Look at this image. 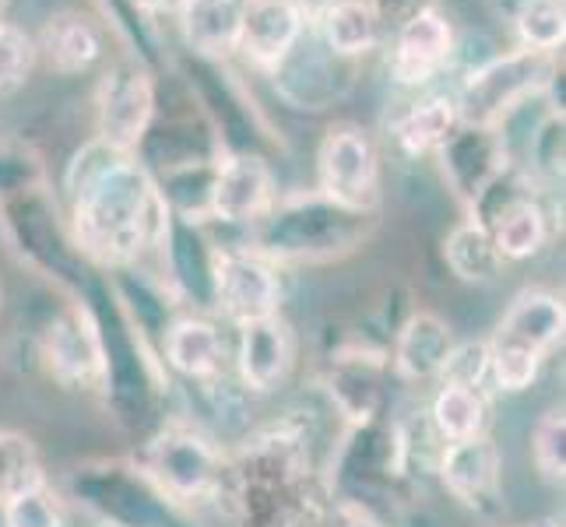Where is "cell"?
Returning <instances> with one entry per match:
<instances>
[{
	"mask_svg": "<svg viewBox=\"0 0 566 527\" xmlns=\"http://www.w3.org/2000/svg\"><path fill=\"white\" fill-rule=\"evenodd\" d=\"M71 229L85 261L103 267H134L148 246H159L166 204L155 176L134 155H120L99 138L67 166Z\"/></svg>",
	"mask_w": 566,
	"mask_h": 527,
	"instance_id": "cell-1",
	"label": "cell"
},
{
	"mask_svg": "<svg viewBox=\"0 0 566 527\" xmlns=\"http://www.w3.org/2000/svg\"><path fill=\"white\" fill-rule=\"evenodd\" d=\"M77 299L88 306L95 338H99V362H103L99 387L113 419L127 433L148 436L151 429L163 425L159 408L166 398V369L159 356L142 338V330L127 320L109 282L92 275Z\"/></svg>",
	"mask_w": 566,
	"mask_h": 527,
	"instance_id": "cell-2",
	"label": "cell"
},
{
	"mask_svg": "<svg viewBox=\"0 0 566 527\" xmlns=\"http://www.w3.org/2000/svg\"><path fill=\"white\" fill-rule=\"evenodd\" d=\"M374 214L342 208L321 190L292 193L271 204V211L253 225V253L271 264H303V261H331L363 246Z\"/></svg>",
	"mask_w": 566,
	"mask_h": 527,
	"instance_id": "cell-3",
	"label": "cell"
},
{
	"mask_svg": "<svg viewBox=\"0 0 566 527\" xmlns=\"http://www.w3.org/2000/svg\"><path fill=\"white\" fill-rule=\"evenodd\" d=\"M566 309L556 292L524 288L506 306L496 324L490 348V383L503 394H521L538 380L545 356L563 341Z\"/></svg>",
	"mask_w": 566,
	"mask_h": 527,
	"instance_id": "cell-4",
	"label": "cell"
},
{
	"mask_svg": "<svg viewBox=\"0 0 566 527\" xmlns=\"http://www.w3.org/2000/svg\"><path fill=\"white\" fill-rule=\"evenodd\" d=\"M134 464L177 506L219 496L226 475V454L219 443L190 422H163L151 429Z\"/></svg>",
	"mask_w": 566,
	"mask_h": 527,
	"instance_id": "cell-5",
	"label": "cell"
},
{
	"mask_svg": "<svg viewBox=\"0 0 566 527\" xmlns=\"http://www.w3.org/2000/svg\"><path fill=\"white\" fill-rule=\"evenodd\" d=\"M71 499L109 527H193L184 506L166 499L138 464L99 461L77 467L67 482Z\"/></svg>",
	"mask_w": 566,
	"mask_h": 527,
	"instance_id": "cell-6",
	"label": "cell"
},
{
	"mask_svg": "<svg viewBox=\"0 0 566 527\" xmlns=\"http://www.w3.org/2000/svg\"><path fill=\"white\" fill-rule=\"evenodd\" d=\"M556 74H559L556 53L521 46L493 56L482 67L468 71L461 92L454 95L461 124L496 127L506 113H514L528 99H538V95L549 92Z\"/></svg>",
	"mask_w": 566,
	"mask_h": 527,
	"instance_id": "cell-7",
	"label": "cell"
},
{
	"mask_svg": "<svg viewBox=\"0 0 566 527\" xmlns=\"http://www.w3.org/2000/svg\"><path fill=\"white\" fill-rule=\"evenodd\" d=\"M8 214V232H11V243L18 246V253L43 275L56 285L71 288L74 296H82L92 271L85 267L82 250H77L74 236L61 229L56 222V211L46 204L43 193L25 190L11 198L4 204Z\"/></svg>",
	"mask_w": 566,
	"mask_h": 527,
	"instance_id": "cell-8",
	"label": "cell"
},
{
	"mask_svg": "<svg viewBox=\"0 0 566 527\" xmlns=\"http://www.w3.org/2000/svg\"><path fill=\"white\" fill-rule=\"evenodd\" d=\"M317 190L342 208L374 214L380 204V151L356 124H338L317 148Z\"/></svg>",
	"mask_w": 566,
	"mask_h": 527,
	"instance_id": "cell-9",
	"label": "cell"
},
{
	"mask_svg": "<svg viewBox=\"0 0 566 527\" xmlns=\"http://www.w3.org/2000/svg\"><path fill=\"white\" fill-rule=\"evenodd\" d=\"M282 303L279 271L261 253L219 246L214 261V314H222L229 324H253L275 317Z\"/></svg>",
	"mask_w": 566,
	"mask_h": 527,
	"instance_id": "cell-10",
	"label": "cell"
},
{
	"mask_svg": "<svg viewBox=\"0 0 566 527\" xmlns=\"http://www.w3.org/2000/svg\"><path fill=\"white\" fill-rule=\"evenodd\" d=\"M348 71H353V61L331 53L321 43V35L310 25L296 39V46H292L282 61L271 67L279 95L296 109H327V106H335L348 92V85H353V77H342Z\"/></svg>",
	"mask_w": 566,
	"mask_h": 527,
	"instance_id": "cell-11",
	"label": "cell"
},
{
	"mask_svg": "<svg viewBox=\"0 0 566 527\" xmlns=\"http://www.w3.org/2000/svg\"><path fill=\"white\" fill-rule=\"evenodd\" d=\"M99 141L120 155H134L151 130L155 82L142 64H116L99 85Z\"/></svg>",
	"mask_w": 566,
	"mask_h": 527,
	"instance_id": "cell-12",
	"label": "cell"
},
{
	"mask_svg": "<svg viewBox=\"0 0 566 527\" xmlns=\"http://www.w3.org/2000/svg\"><path fill=\"white\" fill-rule=\"evenodd\" d=\"M437 475L464 510L496 517L503 510V454L490 433L443 443Z\"/></svg>",
	"mask_w": 566,
	"mask_h": 527,
	"instance_id": "cell-13",
	"label": "cell"
},
{
	"mask_svg": "<svg viewBox=\"0 0 566 527\" xmlns=\"http://www.w3.org/2000/svg\"><path fill=\"white\" fill-rule=\"evenodd\" d=\"M159 250L177 299L190 303L193 314H214V261H219V246L208 240L205 222H190L169 211Z\"/></svg>",
	"mask_w": 566,
	"mask_h": 527,
	"instance_id": "cell-14",
	"label": "cell"
},
{
	"mask_svg": "<svg viewBox=\"0 0 566 527\" xmlns=\"http://www.w3.org/2000/svg\"><path fill=\"white\" fill-rule=\"evenodd\" d=\"M275 201V176L258 151H232L222 162H214L208 219L253 229Z\"/></svg>",
	"mask_w": 566,
	"mask_h": 527,
	"instance_id": "cell-15",
	"label": "cell"
},
{
	"mask_svg": "<svg viewBox=\"0 0 566 527\" xmlns=\"http://www.w3.org/2000/svg\"><path fill=\"white\" fill-rule=\"evenodd\" d=\"M437 155H440V169H443L447 187H451L454 198L468 208H475L482 193L511 169L493 127L461 124L451 138L440 145Z\"/></svg>",
	"mask_w": 566,
	"mask_h": 527,
	"instance_id": "cell-16",
	"label": "cell"
},
{
	"mask_svg": "<svg viewBox=\"0 0 566 527\" xmlns=\"http://www.w3.org/2000/svg\"><path fill=\"white\" fill-rule=\"evenodd\" d=\"M43 359L50 373L64 387L95 390L103 377L99 362V338L88 317V306L77 299L64 309H56L53 320L43 330Z\"/></svg>",
	"mask_w": 566,
	"mask_h": 527,
	"instance_id": "cell-17",
	"label": "cell"
},
{
	"mask_svg": "<svg viewBox=\"0 0 566 527\" xmlns=\"http://www.w3.org/2000/svg\"><path fill=\"white\" fill-rule=\"evenodd\" d=\"M296 366V338L282 314L237 327V373L250 394L279 390Z\"/></svg>",
	"mask_w": 566,
	"mask_h": 527,
	"instance_id": "cell-18",
	"label": "cell"
},
{
	"mask_svg": "<svg viewBox=\"0 0 566 527\" xmlns=\"http://www.w3.org/2000/svg\"><path fill=\"white\" fill-rule=\"evenodd\" d=\"M454 330L443 317L429 314V309H412L398 327L387 348V362L395 369L401 383H437L447 356L454 348Z\"/></svg>",
	"mask_w": 566,
	"mask_h": 527,
	"instance_id": "cell-19",
	"label": "cell"
},
{
	"mask_svg": "<svg viewBox=\"0 0 566 527\" xmlns=\"http://www.w3.org/2000/svg\"><path fill=\"white\" fill-rule=\"evenodd\" d=\"M226 356H229L226 335L208 314L177 317L166 327L159 345L163 369H172V373L190 383H211L226 377Z\"/></svg>",
	"mask_w": 566,
	"mask_h": 527,
	"instance_id": "cell-20",
	"label": "cell"
},
{
	"mask_svg": "<svg viewBox=\"0 0 566 527\" xmlns=\"http://www.w3.org/2000/svg\"><path fill=\"white\" fill-rule=\"evenodd\" d=\"M454 53V29L451 22L429 8L398 29L395 53H390V74L398 85H426L447 67Z\"/></svg>",
	"mask_w": 566,
	"mask_h": 527,
	"instance_id": "cell-21",
	"label": "cell"
},
{
	"mask_svg": "<svg viewBox=\"0 0 566 527\" xmlns=\"http://www.w3.org/2000/svg\"><path fill=\"white\" fill-rule=\"evenodd\" d=\"M303 0H243V29L240 53H247L258 67H275L306 32Z\"/></svg>",
	"mask_w": 566,
	"mask_h": 527,
	"instance_id": "cell-22",
	"label": "cell"
},
{
	"mask_svg": "<svg viewBox=\"0 0 566 527\" xmlns=\"http://www.w3.org/2000/svg\"><path fill=\"white\" fill-rule=\"evenodd\" d=\"M177 18L187 46L205 61H226L240 53L243 0H187Z\"/></svg>",
	"mask_w": 566,
	"mask_h": 527,
	"instance_id": "cell-23",
	"label": "cell"
},
{
	"mask_svg": "<svg viewBox=\"0 0 566 527\" xmlns=\"http://www.w3.org/2000/svg\"><path fill=\"white\" fill-rule=\"evenodd\" d=\"M314 32L331 53L356 61V56L377 46L380 18L369 8V0H327L314 22Z\"/></svg>",
	"mask_w": 566,
	"mask_h": 527,
	"instance_id": "cell-24",
	"label": "cell"
},
{
	"mask_svg": "<svg viewBox=\"0 0 566 527\" xmlns=\"http://www.w3.org/2000/svg\"><path fill=\"white\" fill-rule=\"evenodd\" d=\"M426 419L443 443L482 436L485 425H490V394L482 387L440 383L433 401H429Z\"/></svg>",
	"mask_w": 566,
	"mask_h": 527,
	"instance_id": "cell-25",
	"label": "cell"
},
{
	"mask_svg": "<svg viewBox=\"0 0 566 527\" xmlns=\"http://www.w3.org/2000/svg\"><path fill=\"white\" fill-rule=\"evenodd\" d=\"M461 127L458 103L454 95H426V99L408 106L395 124L390 134L408 155H426V151H440V145L451 138Z\"/></svg>",
	"mask_w": 566,
	"mask_h": 527,
	"instance_id": "cell-26",
	"label": "cell"
},
{
	"mask_svg": "<svg viewBox=\"0 0 566 527\" xmlns=\"http://www.w3.org/2000/svg\"><path fill=\"white\" fill-rule=\"evenodd\" d=\"M447 267L454 271V278L464 285H493L503 275V257L490 236V229L475 219H464L451 229V236L443 243Z\"/></svg>",
	"mask_w": 566,
	"mask_h": 527,
	"instance_id": "cell-27",
	"label": "cell"
},
{
	"mask_svg": "<svg viewBox=\"0 0 566 527\" xmlns=\"http://www.w3.org/2000/svg\"><path fill=\"white\" fill-rule=\"evenodd\" d=\"M43 53L53 71L61 74H77L99 61L103 43L99 32L82 14H56L46 22L43 32Z\"/></svg>",
	"mask_w": 566,
	"mask_h": 527,
	"instance_id": "cell-28",
	"label": "cell"
},
{
	"mask_svg": "<svg viewBox=\"0 0 566 527\" xmlns=\"http://www.w3.org/2000/svg\"><path fill=\"white\" fill-rule=\"evenodd\" d=\"M46 482L35 443L14 429H0V506Z\"/></svg>",
	"mask_w": 566,
	"mask_h": 527,
	"instance_id": "cell-29",
	"label": "cell"
},
{
	"mask_svg": "<svg viewBox=\"0 0 566 527\" xmlns=\"http://www.w3.org/2000/svg\"><path fill=\"white\" fill-rule=\"evenodd\" d=\"M514 29L524 50L556 53L566 39V11L563 0H517Z\"/></svg>",
	"mask_w": 566,
	"mask_h": 527,
	"instance_id": "cell-30",
	"label": "cell"
},
{
	"mask_svg": "<svg viewBox=\"0 0 566 527\" xmlns=\"http://www.w3.org/2000/svg\"><path fill=\"white\" fill-rule=\"evenodd\" d=\"M532 461H535V472L545 482L563 485V478H566V419H563V408H553V412H545L535 422Z\"/></svg>",
	"mask_w": 566,
	"mask_h": 527,
	"instance_id": "cell-31",
	"label": "cell"
},
{
	"mask_svg": "<svg viewBox=\"0 0 566 527\" xmlns=\"http://www.w3.org/2000/svg\"><path fill=\"white\" fill-rule=\"evenodd\" d=\"M0 514H4V527H64L67 524L64 506L46 482L35 485V489H25L11 503H4Z\"/></svg>",
	"mask_w": 566,
	"mask_h": 527,
	"instance_id": "cell-32",
	"label": "cell"
},
{
	"mask_svg": "<svg viewBox=\"0 0 566 527\" xmlns=\"http://www.w3.org/2000/svg\"><path fill=\"white\" fill-rule=\"evenodd\" d=\"M35 43L25 29H18L0 18V92H14L25 85V77L35 67Z\"/></svg>",
	"mask_w": 566,
	"mask_h": 527,
	"instance_id": "cell-33",
	"label": "cell"
},
{
	"mask_svg": "<svg viewBox=\"0 0 566 527\" xmlns=\"http://www.w3.org/2000/svg\"><path fill=\"white\" fill-rule=\"evenodd\" d=\"M437 383H464L485 390V383H490V348H485V341H458Z\"/></svg>",
	"mask_w": 566,
	"mask_h": 527,
	"instance_id": "cell-34",
	"label": "cell"
},
{
	"mask_svg": "<svg viewBox=\"0 0 566 527\" xmlns=\"http://www.w3.org/2000/svg\"><path fill=\"white\" fill-rule=\"evenodd\" d=\"M369 8L377 11L380 25H395L401 29L408 18H416L422 11L433 8V0H369Z\"/></svg>",
	"mask_w": 566,
	"mask_h": 527,
	"instance_id": "cell-35",
	"label": "cell"
},
{
	"mask_svg": "<svg viewBox=\"0 0 566 527\" xmlns=\"http://www.w3.org/2000/svg\"><path fill=\"white\" fill-rule=\"evenodd\" d=\"M134 4H138L142 11H172V14H177L187 0H134Z\"/></svg>",
	"mask_w": 566,
	"mask_h": 527,
	"instance_id": "cell-36",
	"label": "cell"
},
{
	"mask_svg": "<svg viewBox=\"0 0 566 527\" xmlns=\"http://www.w3.org/2000/svg\"><path fill=\"white\" fill-rule=\"evenodd\" d=\"M549 527H556V524H549Z\"/></svg>",
	"mask_w": 566,
	"mask_h": 527,
	"instance_id": "cell-37",
	"label": "cell"
},
{
	"mask_svg": "<svg viewBox=\"0 0 566 527\" xmlns=\"http://www.w3.org/2000/svg\"><path fill=\"white\" fill-rule=\"evenodd\" d=\"M0 4H4V0H0Z\"/></svg>",
	"mask_w": 566,
	"mask_h": 527,
	"instance_id": "cell-38",
	"label": "cell"
}]
</instances>
